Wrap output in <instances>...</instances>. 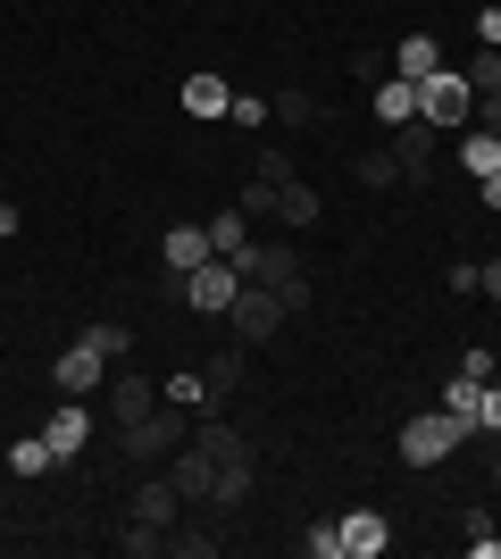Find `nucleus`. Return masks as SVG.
Returning a JSON list of instances; mask_svg holds the SVG:
<instances>
[{"label":"nucleus","instance_id":"nucleus-1","mask_svg":"<svg viewBox=\"0 0 501 559\" xmlns=\"http://www.w3.org/2000/svg\"><path fill=\"white\" fill-rule=\"evenodd\" d=\"M184 443H192V435H184V409H176V401H159V409H151L143 426H126V435H118L126 467H167Z\"/></svg>","mask_w":501,"mask_h":559},{"label":"nucleus","instance_id":"nucleus-2","mask_svg":"<svg viewBox=\"0 0 501 559\" xmlns=\"http://www.w3.org/2000/svg\"><path fill=\"white\" fill-rule=\"evenodd\" d=\"M418 117H427L434 134H468V117H477V93H468V75L460 68H434L418 84Z\"/></svg>","mask_w":501,"mask_h":559},{"label":"nucleus","instance_id":"nucleus-3","mask_svg":"<svg viewBox=\"0 0 501 559\" xmlns=\"http://www.w3.org/2000/svg\"><path fill=\"white\" fill-rule=\"evenodd\" d=\"M468 435H477L468 418H452V409H427V418H409V426H402V460H409V467H443L460 443H468Z\"/></svg>","mask_w":501,"mask_h":559},{"label":"nucleus","instance_id":"nucleus-4","mask_svg":"<svg viewBox=\"0 0 501 559\" xmlns=\"http://www.w3.org/2000/svg\"><path fill=\"white\" fill-rule=\"evenodd\" d=\"M384 151L402 159V192H427V185H434V151H443V134H434L427 117H409V126H393V134H384Z\"/></svg>","mask_w":501,"mask_h":559},{"label":"nucleus","instance_id":"nucleus-5","mask_svg":"<svg viewBox=\"0 0 501 559\" xmlns=\"http://www.w3.org/2000/svg\"><path fill=\"white\" fill-rule=\"evenodd\" d=\"M226 318H235V343H242V350H260V343H276V334H285V301H276L267 284H242Z\"/></svg>","mask_w":501,"mask_h":559},{"label":"nucleus","instance_id":"nucleus-6","mask_svg":"<svg viewBox=\"0 0 501 559\" xmlns=\"http://www.w3.org/2000/svg\"><path fill=\"white\" fill-rule=\"evenodd\" d=\"M235 293H242V267H235V259H201V267H192V284H184V309L226 318V309H235Z\"/></svg>","mask_w":501,"mask_h":559},{"label":"nucleus","instance_id":"nucleus-7","mask_svg":"<svg viewBox=\"0 0 501 559\" xmlns=\"http://www.w3.org/2000/svg\"><path fill=\"white\" fill-rule=\"evenodd\" d=\"M50 384H59L68 401H93L100 384H109V359H100V350L84 343V334H75V343L59 350V359H50Z\"/></svg>","mask_w":501,"mask_h":559},{"label":"nucleus","instance_id":"nucleus-8","mask_svg":"<svg viewBox=\"0 0 501 559\" xmlns=\"http://www.w3.org/2000/svg\"><path fill=\"white\" fill-rule=\"evenodd\" d=\"M235 267H242V284H267V293L301 284V251H293V242H251V251H242Z\"/></svg>","mask_w":501,"mask_h":559},{"label":"nucleus","instance_id":"nucleus-9","mask_svg":"<svg viewBox=\"0 0 501 559\" xmlns=\"http://www.w3.org/2000/svg\"><path fill=\"white\" fill-rule=\"evenodd\" d=\"M43 443H50V460H75V451L93 443V409H84V401H59L50 426H43Z\"/></svg>","mask_w":501,"mask_h":559},{"label":"nucleus","instance_id":"nucleus-10","mask_svg":"<svg viewBox=\"0 0 501 559\" xmlns=\"http://www.w3.org/2000/svg\"><path fill=\"white\" fill-rule=\"evenodd\" d=\"M334 526H343V559H384V551H393L384 510H351V518H334Z\"/></svg>","mask_w":501,"mask_h":559},{"label":"nucleus","instance_id":"nucleus-11","mask_svg":"<svg viewBox=\"0 0 501 559\" xmlns=\"http://www.w3.org/2000/svg\"><path fill=\"white\" fill-rule=\"evenodd\" d=\"M167 485L184 492V510H201V501H210V485H217L210 451H201V443H184V451H176V460H167Z\"/></svg>","mask_w":501,"mask_h":559},{"label":"nucleus","instance_id":"nucleus-12","mask_svg":"<svg viewBox=\"0 0 501 559\" xmlns=\"http://www.w3.org/2000/svg\"><path fill=\"white\" fill-rule=\"evenodd\" d=\"M134 518H143V526H159V535H167V526H176V518H184V492L167 485V467H159V476H143V485H134Z\"/></svg>","mask_w":501,"mask_h":559},{"label":"nucleus","instance_id":"nucleus-13","mask_svg":"<svg viewBox=\"0 0 501 559\" xmlns=\"http://www.w3.org/2000/svg\"><path fill=\"white\" fill-rule=\"evenodd\" d=\"M201 259H217V251H210V226H167V234H159V267L192 276Z\"/></svg>","mask_w":501,"mask_h":559},{"label":"nucleus","instance_id":"nucleus-14","mask_svg":"<svg viewBox=\"0 0 501 559\" xmlns=\"http://www.w3.org/2000/svg\"><path fill=\"white\" fill-rule=\"evenodd\" d=\"M276 217H285L293 234H310L318 217H326V201H318V185H310V176H293V185H276Z\"/></svg>","mask_w":501,"mask_h":559},{"label":"nucleus","instance_id":"nucleus-15","mask_svg":"<svg viewBox=\"0 0 501 559\" xmlns=\"http://www.w3.org/2000/svg\"><path fill=\"white\" fill-rule=\"evenodd\" d=\"M159 401H176L184 418H217V393H210V376H192V368H176L159 384Z\"/></svg>","mask_w":501,"mask_h":559},{"label":"nucleus","instance_id":"nucleus-16","mask_svg":"<svg viewBox=\"0 0 501 559\" xmlns=\"http://www.w3.org/2000/svg\"><path fill=\"white\" fill-rule=\"evenodd\" d=\"M434 68H443V43H434V34H402V43H393V75H409V84H427Z\"/></svg>","mask_w":501,"mask_h":559},{"label":"nucleus","instance_id":"nucleus-17","mask_svg":"<svg viewBox=\"0 0 501 559\" xmlns=\"http://www.w3.org/2000/svg\"><path fill=\"white\" fill-rule=\"evenodd\" d=\"M109 409H118V435H126V426H143L151 409H159V384H151V376H118V393H109Z\"/></svg>","mask_w":501,"mask_h":559},{"label":"nucleus","instance_id":"nucleus-18","mask_svg":"<svg viewBox=\"0 0 501 559\" xmlns=\"http://www.w3.org/2000/svg\"><path fill=\"white\" fill-rule=\"evenodd\" d=\"M409 117H418V84H409V75H377V126L393 134Z\"/></svg>","mask_w":501,"mask_h":559},{"label":"nucleus","instance_id":"nucleus-19","mask_svg":"<svg viewBox=\"0 0 501 559\" xmlns=\"http://www.w3.org/2000/svg\"><path fill=\"white\" fill-rule=\"evenodd\" d=\"M192 443L210 451V467H242V460H251V435H235L226 418H201V435H192Z\"/></svg>","mask_w":501,"mask_h":559},{"label":"nucleus","instance_id":"nucleus-20","mask_svg":"<svg viewBox=\"0 0 501 559\" xmlns=\"http://www.w3.org/2000/svg\"><path fill=\"white\" fill-rule=\"evenodd\" d=\"M226 100H235V93H226V75H217V68H192L184 75V109L192 117H226Z\"/></svg>","mask_w":501,"mask_h":559},{"label":"nucleus","instance_id":"nucleus-21","mask_svg":"<svg viewBox=\"0 0 501 559\" xmlns=\"http://www.w3.org/2000/svg\"><path fill=\"white\" fill-rule=\"evenodd\" d=\"M251 492H260V467H251V460H242V467H217V485H210V510H242Z\"/></svg>","mask_w":501,"mask_h":559},{"label":"nucleus","instance_id":"nucleus-22","mask_svg":"<svg viewBox=\"0 0 501 559\" xmlns=\"http://www.w3.org/2000/svg\"><path fill=\"white\" fill-rule=\"evenodd\" d=\"M210 251L217 259H242V251H251V217H242V210H217L210 217Z\"/></svg>","mask_w":501,"mask_h":559},{"label":"nucleus","instance_id":"nucleus-23","mask_svg":"<svg viewBox=\"0 0 501 559\" xmlns=\"http://www.w3.org/2000/svg\"><path fill=\"white\" fill-rule=\"evenodd\" d=\"M242 359H251V350L235 343V350H217L210 368H201V376H210V393H217V401H235V393H242Z\"/></svg>","mask_w":501,"mask_h":559},{"label":"nucleus","instance_id":"nucleus-24","mask_svg":"<svg viewBox=\"0 0 501 559\" xmlns=\"http://www.w3.org/2000/svg\"><path fill=\"white\" fill-rule=\"evenodd\" d=\"M460 167H468V176H493V167H501V134L468 126V142H460Z\"/></svg>","mask_w":501,"mask_h":559},{"label":"nucleus","instance_id":"nucleus-25","mask_svg":"<svg viewBox=\"0 0 501 559\" xmlns=\"http://www.w3.org/2000/svg\"><path fill=\"white\" fill-rule=\"evenodd\" d=\"M359 185L368 192H402V159H393V151H368V159H359Z\"/></svg>","mask_w":501,"mask_h":559},{"label":"nucleus","instance_id":"nucleus-26","mask_svg":"<svg viewBox=\"0 0 501 559\" xmlns=\"http://www.w3.org/2000/svg\"><path fill=\"white\" fill-rule=\"evenodd\" d=\"M443 409L477 426V409H485V384H477V376H452V384H443Z\"/></svg>","mask_w":501,"mask_h":559},{"label":"nucleus","instance_id":"nucleus-27","mask_svg":"<svg viewBox=\"0 0 501 559\" xmlns=\"http://www.w3.org/2000/svg\"><path fill=\"white\" fill-rule=\"evenodd\" d=\"M9 476H50V443H43V435L9 443Z\"/></svg>","mask_w":501,"mask_h":559},{"label":"nucleus","instance_id":"nucleus-28","mask_svg":"<svg viewBox=\"0 0 501 559\" xmlns=\"http://www.w3.org/2000/svg\"><path fill=\"white\" fill-rule=\"evenodd\" d=\"M251 176H260V185H293L301 167H293V151H285V142H267L260 159H251Z\"/></svg>","mask_w":501,"mask_h":559},{"label":"nucleus","instance_id":"nucleus-29","mask_svg":"<svg viewBox=\"0 0 501 559\" xmlns=\"http://www.w3.org/2000/svg\"><path fill=\"white\" fill-rule=\"evenodd\" d=\"M310 117H318L310 93H276V100H267V126H310Z\"/></svg>","mask_w":501,"mask_h":559},{"label":"nucleus","instance_id":"nucleus-30","mask_svg":"<svg viewBox=\"0 0 501 559\" xmlns=\"http://www.w3.org/2000/svg\"><path fill=\"white\" fill-rule=\"evenodd\" d=\"M167 551H176V559H210L217 535H201V526H184V518H176V526H167Z\"/></svg>","mask_w":501,"mask_h":559},{"label":"nucleus","instance_id":"nucleus-31","mask_svg":"<svg viewBox=\"0 0 501 559\" xmlns=\"http://www.w3.org/2000/svg\"><path fill=\"white\" fill-rule=\"evenodd\" d=\"M460 75H468V93H501V50L485 43V50H477V59H468Z\"/></svg>","mask_w":501,"mask_h":559},{"label":"nucleus","instance_id":"nucleus-32","mask_svg":"<svg viewBox=\"0 0 501 559\" xmlns=\"http://www.w3.org/2000/svg\"><path fill=\"white\" fill-rule=\"evenodd\" d=\"M118 551H126V559H151V551H167V535H159V526H143V518H126Z\"/></svg>","mask_w":501,"mask_h":559},{"label":"nucleus","instance_id":"nucleus-33","mask_svg":"<svg viewBox=\"0 0 501 559\" xmlns=\"http://www.w3.org/2000/svg\"><path fill=\"white\" fill-rule=\"evenodd\" d=\"M226 126H242V134H260V126H267V100H260V93H235V100H226Z\"/></svg>","mask_w":501,"mask_h":559},{"label":"nucleus","instance_id":"nucleus-34","mask_svg":"<svg viewBox=\"0 0 501 559\" xmlns=\"http://www.w3.org/2000/svg\"><path fill=\"white\" fill-rule=\"evenodd\" d=\"M84 343H93L100 359H126V343H134V334H126L118 318H100V326H84Z\"/></svg>","mask_w":501,"mask_h":559},{"label":"nucleus","instance_id":"nucleus-35","mask_svg":"<svg viewBox=\"0 0 501 559\" xmlns=\"http://www.w3.org/2000/svg\"><path fill=\"white\" fill-rule=\"evenodd\" d=\"M301 551H310V559H343V526H326V518H318L310 535H301Z\"/></svg>","mask_w":501,"mask_h":559},{"label":"nucleus","instance_id":"nucleus-36","mask_svg":"<svg viewBox=\"0 0 501 559\" xmlns=\"http://www.w3.org/2000/svg\"><path fill=\"white\" fill-rule=\"evenodd\" d=\"M242 217H276V185H260V176H251V185H242V201H235Z\"/></svg>","mask_w":501,"mask_h":559},{"label":"nucleus","instance_id":"nucleus-37","mask_svg":"<svg viewBox=\"0 0 501 559\" xmlns=\"http://www.w3.org/2000/svg\"><path fill=\"white\" fill-rule=\"evenodd\" d=\"M493 368H501V359H493L485 343H468V350H460V376H477V384H493Z\"/></svg>","mask_w":501,"mask_h":559},{"label":"nucleus","instance_id":"nucleus-38","mask_svg":"<svg viewBox=\"0 0 501 559\" xmlns=\"http://www.w3.org/2000/svg\"><path fill=\"white\" fill-rule=\"evenodd\" d=\"M477 435H493V443H501V384H485V409H477Z\"/></svg>","mask_w":501,"mask_h":559},{"label":"nucleus","instance_id":"nucleus-39","mask_svg":"<svg viewBox=\"0 0 501 559\" xmlns=\"http://www.w3.org/2000/svg\"><path fill=\"white\" fill-rule=\"evenodd\" d=\"M468 126H485V134H501V93H477V117Z\"/></svg>","mask_w":501,"mask_h":559},{"label":"nucleus","instance_id":"nucleus-40","mask_svg":"<svg viewBox=\"0 0 501 559\" xmlns=\"http://www.w3.org/2000/svg\"><path fill=\"white\" fill-rule=\"evenodd\" d=\"M477 293H485V301H501V259H477Z\"/></svg>","mask_w":501,"mask_h":559},{"label":"nucleus","instance_id":"nucleus-41","mask_svg":"<svg viewBox=\"0 0 501 559\" xmlns=\"http://www.w3.org/2000/svg\"><path fill=\"white\" fill-rule=\"evenodd\" d=\"M477 201H485V210H501V167H493V176H477Z\"/></svg>","mask_w":501,"mask_h":559},{"label":"nucleus","instance_id":"nucleus-42","mask_svg":"<svg viewBox=\"0 0 501 559\" xmlns=\"http://www.w3.org/2000/svg\"><path fill=\"white\" fill-rule=\"evenodd\" d=\"M477 34H485V43L501 50V0H493V9H485V17H477Z\"/></svg>","mask_w":501,"mask_h":559},{"label":"nucleus","instance_id":"nucleus-43","mask_svg":"<svg viewBox=\"0 0 501 559\" xmlns=\"http://www.w3.org/2000/svg\"><path fill=\"white\" fill-rule=\"evenodd\" d=\"M9 234H17V201H0V242H9Z\"/></svg>","mask_w":501,"mask_h":559}]
</instances>
